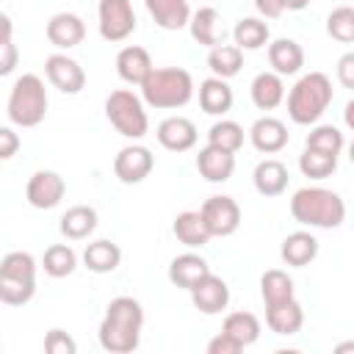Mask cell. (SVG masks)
Wrapping results in <instances>:
<instances>
[{
	"label": "cell",
	"instance_id": "1f68e13d",
	"mask_svg": "<svg viewBox=\"0 0 354 354\" xmlns=\"http://www.w3.org/2000/svg\"><path fill=\"white\" fill-rule=\"evenodd\" d=\"M207 66L213 72V77H221V80H230L241 72L243 66V50H238L235 44H216L210 47L207 53Z\"/></svg>",
	"mask_w": 354,
	"mask_h": 354
},
{
	"label": "cell",
	"instance_id": "ee69618b",
	"mask_svg": "<svg viewBox=\"0 0 354 354\" xmlns=\"http://www.w3.org/2000/svg\"><path fill=\"white\" fill-rule=\"evenodd\" d=\"M337 80L343 88H354V53H346L337 61Z\"/></svg>",
	"mask_w": 354,
	"mask_h": 354
},
{
	"label": "cell",
	"instance_id": "52a82bcc",
	"mask_svg": "<svg viewBox=\"0 0 354 354\" xmlns=\"http://www.w3.org/2000/svg\"><path fill=\"white\" fill-rule=\"evenodd\" d=\"M105 116L116 127V133L124 136V138H130V141L144 138L147 130H149L144 100L138 94H133L130 88H116V91L108 94V100H105Z\"/></svg>",
	"mask_w": 354,
	"mask_h": 354
},
{
	"label": "cell",
	"instance_id": "8fae6325",
	"mask_svg": "<svg viewBox=\"0 0 354 354\" xmlns=\"http://www.w3.org/2000/svg\"><path fill=\"white\" fill-rule=\"evenodd\" d=\"M66 194V183L58 171L50 169H39L30 174L28 185H25V196L36 210H53Z\"/></svg>",
	"mask_w": 354,
	"mask_h": 354
},
{
	"label": "cell",
	"instance_id": "e575fe53",
	"mask_svg": "<svg viewBox=\"0 0 354 354\" xmlns=\"http://www.w3.org/2000/svg\"><path fill=\"white\" fill-rule=\"evenodd\" d=\"M304 147H307V149L326 152V155H340L343 147H346V136H343V130L335 127V124H315V127L307 133Z\"/></svg>",
	"mask_w": 354,
	"mask_h": 354
},
{
	"label": "cell",
	"instance_id": "b9f144b4",
	"mask_svg": "<svg viewBox=\"0 0 354 354\" xmlns=\"http://www.w3.org/2000/svg\"><path fill=\"white\" fill-rule=\"evenodd\" d=\"M19 136L11 127H0V160H8L19 152Z\"/></svg>",
	"mask_w": 354,
	"mask_h": 354
},
{
	"label": "cell",
	"instance_id": "d590c367",
	"mask_svg": "<svg viewBox=\"0 0 354 354\" xmlns=\"http://www.w3.org/2000/svg\"><path fill=\"white\" fill-rule=\"evenodd\" d=\"M260 296L266 304H277L285 299H293V279L282 268H268L260 277Z\"/></svg>",
	"mask_w": 354,
	"mask_h": 354
},
{
	"label": "cell",
	"instance_id": "ac0fdd59",
	"mask_svg": "<svg viewBox=\"0 0 354 354\" xmlns=\"http://www.w3.org/2000/svg\"><path fill=\"white\" fill-rule=\"evenodd\" d=\"M188 30L191 39L202 47H216L224 41V25H221V14L213 6H202L191 14L188 19Z\"/></svg>",
	"mask_w": 354,
	"mask_h": 354
},
{
	"label": "cell",
	"instance_id": "60d3db41",
	"mask_svg": "<svg viewBox=\"0 0 354 354\" xmlns=\"http://www.w3.org/2000/svg\"><path fill=\"white\" fill-rule=\"evenodd\" d=\"M17 64H19V50H17V44H14V41L0 44V77L11 75V72L17 69Z\"/></svg>",
	"mask_w": 354,
	"mask_h": 354
},
{
	"label": "cell",
	"instance_id": "4dcf8cb0",
	"mask_svg": "<svg viewBox=\"0 0 354 354\" xmlns=\"http://www.w3.org/2000/svg\"><path fill=\"white\" fill-rule=\"evenodd\" d=\"M174 238L188 246V249H202L207 241H210V232L199 216V210H183L177 218H174Z\"/></svg>",
	"mask_w": 354,
	"mask_h": 354
},
{
	"label": "cell",
	"instance_id": "cb8c5ba5",
	"mask_svg": "<svg viewBox=\"0 0 354 354\" xmlns=\"http://www.w3.org/2000/svg\"><path fill=\"white\" fill-rule=\"evenodd\" d=\"M268 64L279 77L296 75L304 66V50L296 39H274L268 41Z\"/></svg>",
	"mask_w": 354,
	"mask_h": 354
},
{
	"label": "cell",
	"instance_id": "7dc6e473",
	"mask_svg": "<svg viewBox=\"0 0 354 354\" xmlns=\"http://www.w3.org/2000/svg\"><path fill=\"white\" fill-rule=\"evenodd\" d=\"M310 6V0H285V8L288 11H301V8H307Z\"/></svg>",
	"mask_w": 354,
	"mask_h": 354
},
{
	"label": "cell",
	"instance_id": "484cf974",
	"mask_svg": "<svg viewBox=\"0 0 354 354\" xmlns=\"http://www.w3.org/2000/svg\"><path fill=\"white\" fill-rule=\"evenodd\" d=\"M249 97H252L254 108L274 111L285 100V83L277 72H260V75H254V80L249 86Z\"/></svg>",
	"mask_w": 354,
	"mask_h": 354
},
{
	"label": "cell",
	"instance_id": "4316f807",
	"mask_svg": "<svg viewBox=\"0 0 354 354\" xmlns=\"http://www.w3.org/2000/svg\"><path fill=\"white\" fill-rule=\"evenodd\" d=\"M232 88L221 77H207L199 83V105L210 116H224L232 108Z\"/></svg>",
	"mask_w": 354,
	"mask_h": 354
},
{
	"label": "cell",
	"instance_id": "30bf717a",
	"mask_svg": "<svg viewBox=\"0 0 354 354\" xmlns=\"http://www.w3.org/2000/svg\"><path fill=\"white\" fill-rule=\"evenodd\" d=\"M152 166H155V158H152V152H149L147 147H141V144H127V147H122V149L116 152V158H113V174H116V180L124 183V185L144 183V180L149 177Z\"/></svg>",
	"mask_w": 354,
	"mask_h": 354
},
{
	"label": "cell",
	"instance_id": "f6af8a7d",
	"mask_svg": "<svg viewBox=\"0 0 354 354\" xmlns=\"http://www.w3.org/2000/svg\"><path fill=\"white\" fill-rule=\"evenodd\" d=\"M254 8L260 11V17L266 19H277L282 17L288 8H285V0H254Z\"/></svg>",
	"mask_w": 354,
	"mask_h": 354
},
{
	"label": "cell",
	"instance_id": "f35d334b",
	"mask_svg": "<svg viewBox=\"0 0 354 354\" xmlns=\"http://www.w3.org/2000/svg\"><path fill=\"white\" fill-rule=\"evenodd\" d=\"M326 33L340 44H351L354 41V8L351 6L332 8V14L326 17Z\"/></svg>",
	"mask_w": 354,
	"mask_h": 354
},
{
	"label": "cell",
	"instance_id": "bcb514c9",
	"mask_svg": "<svg viewBox=\"0 0 354 354\" xmlns=\"http://www.w3.org/2000/svg\"><path fill=\"white\" fill-rule=\"evenodd\" d=\"M11 36H14V22H11V17H8V14H3V11H0V44L11 41Z\"/></svg>",
	"mask_w": 354,
	"mask_h": 354
},
{
	"label": "cell",
	"instance_id": "836d02e7",
	"mask_svg": "<svg viewBox=\"0 0 354 354\" xmlns=\"http://www.w3.org/2000/svg\"><path fill=\"white\" fill-rule=\"evenodd\" d=\"M41 266H44V274L47 277L64 279V277H69L77 268V254H75V249L69 243H53V246L44 249Z\"/></svg>",
	"mask_w": 354,
	"mask_h": 354
},
{
	"label": "cell",
	"instance_id": "2e32d148",
	"mask_svg": "<svg viewBox=\"0 0 354 354\" xmlns=\"http://www.w3.org/2000/svg\"><path fill=\"white\" fill-rule=\"evenodd\" d=\"M158 144L169 152H188L196 144V124L188 116H169L158 124Z\"/></svg>",
	"mask_w": 354,
	"mask_h": 354
},
{
	"label": "cell",
	"instance_id": "f1b7e54d",
	"mask_svg": "<svg viewBox=\"0 0 354 354\" xmlns=\"http://www.w3.org/2000/svg\"><path fill=\"white\" fill-rule=\"evenodd\" d=\"M61 235L69 241H83L97 230V210L91 205H75L61 216Z\"/></svg>",
	"mask_w": 354,
	"mask_h": 354
},
{
	"label": "cell",
	"instance_id": "ffe728a7",
	"mask_svg": "<svg viewBox=\"0 0 354 354\" xmlns=\"http://www.w3.org/2000/svg\"><path fill=\"white\" fill-rule=\"evenodd\" d=\"M152 58L144 47L138 44H130V47H122L119 55H116V75L130 83V86H141L147 80V75L152 72Z\"/></svg>",
	"mask_w": 354,
	"mask_h": 354
},
{
	"label": "cell",
	"instance_id": "5b68a950",
	"mask_svg": "<svg viewBox=\"0 0 354 354\" xmlns=\"http://www.w3.org/2000/svg\"><path fill=\"white\" fill-rule=\"evenodd\" d=\"M8 119L17 127H36L47 116V88L39 75H22L14 80L8 105H6Z\"/></svg>",
	"mask_w": 354,
	"mask_h": 354
},
{
	"label": "cell",
	"instance_id": "83f0119b",
	"mask_svg": "<svg viewBox=\"0 0 354 354\" xmlns=\"http://www.w3.org/2000/svg\"><path fill=\"white\" fill-rule=\"evenodd\" d=\"M83 263H86V268L94 271V274H111V271H116L119 263H122V249H119L113 241H105V238L91 241V243H86V249H83Z\"/></svg>",
	"mask_w": 354,
	"mask_h": 354
},
{
	"label": "cell",
	"instance_id": "603a6c76",
	"mask_svg": "<svg viewBox=\"0 0 354 354\" xmlns=\"http://www.w3.org/2000/svg\"><path fill=\"white\" fill-rule=\"evenodd\" d=\"M205 274H210V266L205 257L194 254V252H185V254H177L171 263H169V282L174 288H183V290H191Z\"/></svg>",
	"mask_w": 354,
	"mask_h": 354
},
{
	"label": "cell",
	"instance_id": "7bdbcfd3",
	"mask_svg": "<svg viewBox=\"0 0 354 354\" xmlns=\"http://www.w3.org/2000/svg\"><path fill=\"white\" fill-rule=\"evenodd\" d=\"M238 351H243L230 335H224V332H218L210 343H207V354H238Z\"/></svg>",
	"mask_w": 354,
	"mask_h": 354
},
{
	"label": "cell",
	"instance_id": "7c38bea8",
	"mask_svg": "<svg viewBox=\"0 0 354 354\" xmlns=\"http://www.w3.org/2000/svg\"><path fill=\"white\" fill-rule=\"evenodd\" d=\"M44 75H47V80H50L58 91H64V94H80L83 86H86V72H83V66H80L75 58H69L66 53H53V55H47V61H44Z\"/></svg>",
	"mask_w": 354,
	"mask_h": 354
},
{
	"label": "cell",
	"instance_id": "e0dca14e",
	"mask_svg": "<svg viewBox=\"0 0 354 354\" xmlns=\"http://www.w3.org/2000/svg\"><path fill=\"white\" fill-rule=\"evenodd\" d=\"M196 171L207 180V183H227L235 171V152H227L221 147H202L196 155Z\"/></svg>",
	"mask_w": 354,
	"mask_h": 354
},
{
	"label": "cell",
	"instance_id": "d6986e66",
	"mask_svg": "<svg viewBox=\"0 0 354 354\" xmlns=\"http://www.w3.org/2000/svg\"><path fill=\"white\" fill-rule=\"evenodd\" d=\"M266 324H268L271 332L290 337L304 326V310L296 301V296L285 299V301H277V304H266Z\"/></svg>",
	"mask_w": 354,
	"mask_h": 354
},
{
	"label": "cell",
	"instance_id": "8992f818",
	"mask_svg": "<svg viewBox=\"0 0 354 354\" xmlns=\"http://www.w3.org/2000/svg\"><path fill=\"white\" fill-rule=\"evenodd\" d=\"M36 293V260L28 252H8L0 260V301L22 307Z\"/></svg>",
	"mask_w": 354,
	"mask_h": 354
},
{
	"label": "cell",
	"instance_id": "d6a6232c",
	"mask_svg": "<svg viewBox=\"0 0 354 354\" xmlns=\"http://www.w3.org/2000/svg\"><path fill=\"white\" fill-rule=\"evenodd\" d=\"M221 332L230 335L241 348H246L260 337V321H257L254 313H243V310L241 313H230L224 318V324H221Z\"/></svg>",
	"mask_w": 354,
	"mask_h": 354
},
{
	"label": "cell",
	"instance_id": "6da1fadb",
	"mask_svg": "<svg viewBox=\"0 0 354 354\" xmlns=\"http://www.w3.org/2000/svg\"><path fill=\"white\" fill-rule=\"evenodd\" d=\"M144 329V307L133 296H116L108 301L105 315L100 321L97 337L100 346L111 354H130L141 343Z\"/></svg>",
	"mask_w": 354,
	"mask_h": 354
},
{
	"label": "cell",
	"instance_id": "277c9868",
	"mask_svg": "<svg viewBox=\"0 0 354 354\" xmlns=\"http://www.w3.org/2000/svg\"><path fill=\"white\" fill-rule=\"evenodd\" d=\"M332 80L324 72L301 75L288 94V116L296 124H315L332 105Z\"/></svg>",
	"mask_w": 354,
	"mask_h": 354
},
{
	"label": "cell",
	"instance_id": "44dd1931",
	"mask_svg": "<svg viewBox=\"0 0 354 354\" xmlns=\"http://www.w3.org/2000/svg\"><path fill=\"white\" fill-rule=\"evenodd\" d=\"M252 183L260 196H279L288 188V166L277 158H266L254 166Z\"/></svg>",
	"mask_w": 354,
	"mask_h": 354
},
{
	"label": "cell",
	"instance_id": "d4e9b609",
	"mask_svg": "<svg viewBox=\"0 0 354 354\" xmlns=\"http://www.w3.org/2000/svg\"><path fill=\"white\" fill-rule=\"evenodd\" d=\"M149 17L163 30H183L191 19L188 0H144Z\"/></svg>",
	"mask_w": 354,
	"mask_h": 354
},
{
	"label": "cell",
	"instance_id": "74e56055",
	"mask_svg": "<svg viewBox=\"0 0 354 354\" xmlns=\"http://www.w3.org/2000/svg\"><path fill=\"white\" fill-rule=\"evenodd\" d=\"M207 144L221 147L227 152H238L243 147V127L238 122H232V119H218L207 130Z\"/></svg>",
	"mask_w": 354,
	"mask_h": 354
},
{
	"label": "cell",
	"instance_id": "ab89813d",
	"mask_svg": "<svg viewBox=\"0 0 354 354\" xmlns=\"http://www.w3.org/2000/svg\"><path fill=\"white\" fill-rule=\"evenodd\" d=\"M44 351L47 354H75L77 351V343L72 340L69 332L64 329H50L44 335Z\"/></svg>",
	"mask_w": 354,
	"mask_h": 354
},
{
	"label": "cell",
	"instance_id": "f546056e",
	"mask_svg": "<svg viewBox=\"0 0 354 354\" xmlns=\"http://www.w3.org/2000/svg\"><path fill=\"white\" fill-rule=\"evenodd\" d=\"M232 39L238 50H260L271 41V28L260 17H241L232 28Z\"/></svg>",
	"mask_w": 354,
	"mask_h": 354
},
{
	"label": "cell",
	"instance_id": "9c48e42d",
	"mask_svg": "<svg viewBox=\"0 0 354 354\" xmlns=\"http://www.w3.org/2000/svg\"><path fill=\"white\" fill-rule=\"evenodd\" d=\"M199 216L210 238H227L241 227V205L227 194H216L205 199V205L199 207Z\"/></svg>",
	"mask_w": 354,
	"mask_h": 354
},
{
	"label": "cell",
	"instance_id": "8d00e7d4",
	"mask_svg": "<svg viewBox=\"0 0 354 354\" xmlns=\"http://www.w3.org/2000/svg\"><path fill=\"white\" fill-rule=\"evenodd\" d=\"M337 169V155H326V152H318V149H307L299 155V171L310 180H326L332 177Z\"/></svg>",
	"mask_w": 354,
	"mask_h": 354
},
{
	"label": "cell",
	"instance_id": "7a4b0ae2",
	"mask_svg": "<svg viewBox=\"0 0 354 354\" xmlns=\"http://www.w3.org/2000/svg\"><path fill=\"white\" fill-rule=\"evenodd\" d=\"M290 216L304 227L332 230V227L343 224L346 202L337 191H329L321 185H307L290 196Z\"/></svg>",
	"mask_w": 354,
	"mask_h": 354
},
{
	"label": "cell",
	"instance_id": "ba28073f",
	"mask_svg": "<svg viewBox=\"0 0 354 354\" xmlns=\"http://www.w3.org/2000/svg\"><path fill=\"white\" fill-rule=\"evenodd\" d=\"M97 28H100V36L111 44L116 41H124L133 30H136V11H133V3L130 0H100L97 6Z\"/></svg>",
	"mask_w": 354,
	"mask_h": 354
},
{
	"label": "cell",
	"instance_id": "9a60e30c",
	"mask_svg": "<svg viewBox=\"0 0 354 354\" xmlns=\"http://www.w3.org/2000/svg\"><path fill=\"white\" fill-rule=\"evenodd\" d=\"M44 33H47V41L55 44L58 50H72L86 39V25H83V19L77 14L58 11V14H53L47 19Z\"/></svg>",
	"mask_w": 354,
	"mask_h": 354
},
{
	"label": "cell",
	"instance_id": "4fadbf2b",
	"mask_svg": "<svg viewBox=\"0 0 354 354\" xmlns=\"http://www.w3.org/2000/svg\"><path fill=\"white\" fill-rule=\"evenodd\" d=\"M188 293H191L194 307H196L199 313H205V315H218V313L227 310V304H230V285H227L221 277H216L213 271L205 274Z\"/></svg>",
	"mask_w": 354,
	"mask_h": 354
},
{
	"label": "cell",
	"instance_id": "7402d4cb",
	"mask_svg": "<svg viewBox=\"0 0 354 354\" xmlns=\"http://www.w3.org/2000/svg\"><path fill=\"white\" fill-rule=\"evenodd\" d=\"M279 257H282L288 266H293V268L310 266V263L318 257V241H315V235L307 232V230L290 232V235L282 241V246H279Z\"/></svg>",
	"mask_w": 354,
	"mask_h": 354
},
{
	"label": "cell",
	"instance_id": "3957f363",
	"mask_svg": "<svg viewBox=\"0 0 354 354\" xmlns=\"http://www.w3.org/2000/svg\"><path fill=\"white\" fill-rule=\"evenodd\" d=\"M194 97V77L183 66H160L147 75L141 83V100L158 111H174L188 105Z\"/></svg>",
	"mask_w": 354,
	"mask_h": 354
},
{
	"label": "cell",
	"instance_id": "5bb4252c",
	"mask_svg": "<svg viewBox=\"0 0 354 354\" xmlns=\"http://www.w3.org/2000/svg\"><path fill=\"white\" fill-rule=\"evenodd\" d=\"M249 141H252V147H254L257 152H263V155H277L279 149L288 147L290 133H288V127H285L282 119H277V116H260V119L249 127Z\"/></svg>",
	"mask_w": 354,
	"mask_h": 354
}]
</instances>
